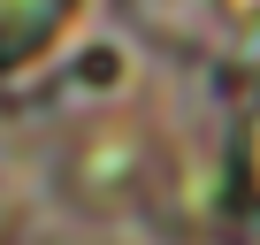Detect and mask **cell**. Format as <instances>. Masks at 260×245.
<instances>
[{
	"label": "cell",
	"instance_id": "7a4b0ae2",
	"mask_svg": "<svg viewBox=\"0 0 260 245\" xmlns=\"http://www.w3.org/2000/svg\"><path fill=\"white\" fill-rule=\"evenodd\" d=\"M0 245H8V199H0Z\"/></svg>",
	"mask_w": 260,
	"mask_h": 245
},
{
	"label": "cell",
	"instance_id": "6da1fadb",
	"mask_svg": "<svg viewBox=\"0 0 260 245\" xmlns=\"http://www.w3.org/2000/svg\"><path fill=\"white\" fill-rule=\"evenodd\" d=\"M153 176H161V138H153L146 115H92L61 146V184L92 215H115L130 199H146Z\"/></svg>",
	"mask_w": 260,
	"mask_h": 245
}]
</instances>
